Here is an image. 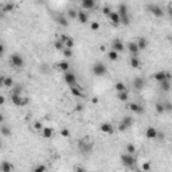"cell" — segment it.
<instances>
[{"label": "cell", "instance_id": "obj_38", "mask_svg": "<svg viewBox=\"0 0 172 172\" xmlns=\"http://www.w3.org/2000/svg\"><path fill=\"white\" fill-rule=\"evenodd\" d=\"M14 4H12V3H6V4H4V6H3V8H1V9H3V12H11L12 11V9H14Z\"/></svg>", "mask_w": 172, "mask_h": 172}, {"label": "cell", "instance_id": "obj_51", "mask_svg": "<svg viewBox=\"0 0 172 172\" xmlns=\"http://www.w3.org/2000/svg\"><path fill=\"white\" fill-rule=\"evenodd\" d=\"M4 101H6L4 97H1V98H0V105H4Z\"/></svg>", "mask_w": 172, "mask_h": 172}, {"label": "cell", "instance_id": "obj_4", "mask_svg": "<svg viewBox=\"0 0 172 172\" xmlns=\"http://www.w3.org/2000/svg\"><path fill=\"white\" fill-rule=\"evenodd\" d=\"M121 163L125 167L132 168V167H134V164H136V160H134V157L131 153H124V155H121Z\"/></svg>", "mask_w": 172, "mask_h": 172}, {"label": "cell", "instance_id": "obj_8", "mask_svg": "<svg viewBox=\"0 0 172 172\" xmlns=\"http://www.w3.org/2000/svg\"><path fill=\"white\" fill-rule=\"evenodd\" d=\"M63 79L65 82H66L69 86H73V85H77V77L74 73H70V71H67V73H65L63 75Z\"/></svg>", "mask_w": 172, "mask_h": 172}, {"label": "cell", "instance_id": "obj_39", "mask_svg": "<svg viewBox=\"0 0 172 172\" xmlns=\"http://www.w3.org/2000/svg\"><path fill=\"white\" fill-rule=\"evenodd\" d=\"M46 171H47V168L43 164H39V165H36L35 168L32 169V172H46Z\"/></svg>", "mask_w": 172, "mask_h": 172}, {"label": "cell", "instance_id": "obj_33", "mask_svg": "<svg viewBox=\"0 0 172 172\" xmlns=\"http://www.w3.org/2000/svg\"><path fill=\"white\" fill-rule=\"evenodd\" d=\"M108 58L110 59V61H118V53L117 51H114V50H110L108 53Z\"/></svg>", "mask_w": 172, "mask_h": 172}, {"label": "cell", "instance_id": "obj_41", "mask_svg": "<svg viewBox=\"0 0 172 172\" xmlns=\"http://www.w3.org/2000/svg\"><path fill=\"white\" fill-rule=\"evenodd\" d=\"M134 152H136V147H134L133 144H128V145H126V153L133 155Z\"/></svg>", "mask_w": 172, "mask_h": 172}, {"label": "cell", "instance_id": "obj_5", "mask_svg": "<svg viewBox=\"0 0 172 172\" xmlns=\"http://www.w3.org/2000/svg\"><path fill=\"white\" fill-rule=\"evenodd\" d=\"M93 73H94V75H97V77L105 75V74H106V67H105V65L101 63V62H97V63H94V66H93Z\"/></svg>", "mask_w": 172, "mask_h": 172}, {"label": "cell", "instance_id": "obj_32", "mask_svg": "<svg viewBox=\"0 0 172 172\" xmlns=\"http://www.w3.org/2000/svg\"><path fill=\"white\" fill-rule=\"evenodd\" d=\"M121 123H123L124 125H126L128 128H131V126L133 125V118H132V117H129V116H125L123 118V121H121Z\"/></svg>", "mask_w": 172, "mask_h": 172}, {"label": "cell", "instance_id": "obj_9", "mask_svg": "<svg viewBox=\"0 0 172 172\" xmlns=\"http://www.w3.org/2000/svg\"><path fill=\"white\" fill-rule=\"evenodd\" d=\"M59 41H61L62 43L65 44V47H67V49H71V50H73V47H74V39L71 38V36L61 35V36H59Z\"/></svg>", "mask_w": 172, "mask_h": 172}, {"label": "cell", "instance_id": "obj_16", "mask_svg": "<svg viewBox=\"0 0 172 172\" xmlns=\"http://www.w3.org/2000/svg\"><path fill=\"white\" fill-rule=\"evenodd\" d=\"M109 19H110V22L114 24V26H120L121 24V18H120V15L117 11H113L110 15H109Z\"/></svg>", "mask_w": 172, "mask_h": 172}, {"label": "cell", "instance_id": "obj_17", "mask_svg": "<svg viewBox=\"0 0 172 172\" xmlns=\"http://www.w3.org/2000/svg\"><path fill=\"white\" fill-rule=\"evenodd\" d=\"M137 46H139V50H145L147 47H148V41H147V38H144V36H140V38L137 39Z\"/></svg>", "mask_w": 172, "mask_h": 172}, {"label": "cell", "instance_id": "obj_31", "mask_svg": "<svg viewBox=\"0 0 172 172\" xmlns=\"http://www.w3.org/2000/svg\"><path fill=\"white\" fill-rule=\"evenodd\" d=\"M0 132H1V134H3L4 137H9L12 134L11 129H9L8 126H6V125H1V128H0Z\"/></svg>", "mask_w": 172, "mask_h": 172}, {"label": "cell", "instance_id": "obj_14", "mask_svg": "<svg viewBox=\"0 0 172 172\" xmlns=\"http://www.w3.org/2000/svg\"><path fill=\"white\" fill-rule=\"evenodd\" d=\"M133 86L137 90H141V89L145 86V79H144L143 77H136V78L133 79Z\"/></svg>", "mask_w": 172, "mask_h": 172}, {"label": "cell", "instance_id": "obj_28", "mask_svg": "<svg viewBox=\"0 0 172 172\" xmlns=\"http://www.w3.org/2000/svg\"><path fill=\"white\" fill-rule=\"evenodd\" d=\"M117 98H118L120 101H123V102L128 101V99H129V93H128V90L120 91V93H117Z\"/></svg>", "mask_w": 172, "mask_h": 172}, {"label": "cell", "instance_id": "obj_45", "mask_svg": "<svg viewBox=\"0 0 172 172\" xmlns=\"http://www.w3.org/2000/svg\"><path fill=\"white\" fill-rule=\"evenodd\" d=\"M34 129H36V131H43V125L39 121H35L34 123Z\"/></svg>", "mask_w": 172, "mask_h": 172}, {"label": "cell", "instance_id": "obj_35", "mask_svg": "<svg viewBox=\"0 0 172 172\" xmlns=\"http://www.w3.org/2000/svg\"><path fill=\"white\" fill-rule=\"evenodd\" d=\"M22 91H23L22 85H16V86H14V88H12L11 94H18V96H22Z\"/></svg>", "mask_w": 172, "mask_h": 172}, {"label": "cell", "instance_id": "obj_25", "mask_svg": "<svg viewBox=\"0 0 172 172\" xmlns=\"http://www.w3.org/2000/svg\"><path fill=\"white\" fill-rule=\"evenodd\" d=\"M160 89L163 91H169L171 90V81H168V79H165V81H163V82H160Z\"/></svg>", "mask_w": 172, "mask_h": 172}, {"label": "cell", "instance_id": "obj_27", "mask_svg": "<svg viewBox=\"0 0 172 172\" xmlns=\"http://www.w3.org/2000/svg\"><path fill=\"white\" fill-rule=\"evenodd\" d=\"M117 12H118L120 16H125V15H129L128 14V7H126V4H124V3L118 6V11H117Z\"/></svg>", "mask_w": 172, "mask_h": 172}, {"label": "cell", "instance_id": "obj_34", "mask_svg": "<svg viewBox=\"0 0 172 172\" xmlns=\"http://www.w3.org/2000/svg\"><path fill=\"white\" fill-rule=\"evenodd\" d=\"M67 15L70 19H78V11H75L74 8H69L67 9Z\"/></svg>", "mask_w": 172, "mask_h": 172}, {"label": "cell", "instance_id": "obj_11", "mask_svg": "<svg viewBox=\"0 0 172 172\" xmlns=\"http://www.w3.org/2000/svg\"><path fill=\"white\" fill-rule=\"evenodd\" d=\"M99 131L105 134H112L114 132V128H113V125L109 123H102L101 125H99Z\"/></svg>", "mask_w": 172, "mask_h": 172}, {"label": "cell", "instance_id": "obj_40", "mask_svg": "<svg viewBox=\"0 0 172 172\" xmlns=\"http://www.w3.org/2000/svg\"><path fill=\"white\" fill-rule=\"evenodd\" d=\"M62 53H63V55L66 57V58H71V57H73V50L67 49V47H65V50L62 51Z\"/></svg>", "mask_w": 172, "mask_h": 172}, {"label": "cell", "instance_id": "obj_20", "mask_svg": "<svg viewBox=\"0 0 172 172\" xmlns=\"http://www.w3.org/2000/svg\"><path fill=\"white\" fill-rule=\"evenodd\" d=\"M78 20L81 24H86L89 20V16L85 11H78Z\"/></svg>", "mask_w": 172, "mask_h": 172}, {"label": "cell", "instance_id": "obj_19", "mask_svg": "<svg viewBox=\"0 0 172 172\" xmlns=\"http://www.w3.org/2000/svg\"><path fill=\"white\" fill-rule=\"evenodd\" d=\"M1 83H3V86L4 88H14V79L11 78V77H3L1 78Z\"/></svg>", "mask_w": 172, "mask_h": 172}, {"label": "cell", "instance_id": "obj_10", "mask_svg": "<svg viewBox=\"0 0 172 172\" xmlns=\"http://www.w3.org/2000/svg\"><path fill=\"white\" fill-rule=\"evenodd\" d=\"M128 109L131 112H133V113H137V114H143L144 113V108L141 105H139L137 102H129Z\"/></svg>", "mask_w": 172, "mask_h": 172}, {"label": "cell", "instance_id": "obj_2", "mask_svg": "<svg viewBox=\"0 0 172 172\" xmlns=\"http://www.w3.org/2000/svg\"><path fill=\"white\" fill-rule=\"evenodd\" d=\"M147 8H148L149 12H151L153 16H156V18H163V16H164L163 8H161L160 6H157V4H148Z\"/></svg>", "mask_w": 172, "mask_h": 172}, {"label": "cell", "instance_id": "obj_52", "mask_svg": "<svg viewBox=\"0 0 172 172\" xmlns=\"http://www.w3.org/2000/svg\"><path fill=\"white\" fill-rule=\"evenodd\" d=\"M77 110H82V105H77Z\"/></svg>", "mask_w": 172, "mask_h": 172}, {"label": "cell", "instance_id": "obj_7", "mask_svg": "<svg viewBox=\"0 0 172 172\" xmlns=\"http://www.w3.org/2000/svg\"><path fill=\"white\" fill-rule=\"evenodd\" d=\"M93 148V141H90L89 139H82L79 141V149L82 152H90Z\"/></svg>", "mask_w": 172, "mask_h": 172}, {"label": "cell", "instance_id": "obj_46", "mask_svg": "<svg viewBox=\"0 0 172 172\" xmlns=\"http://www.w3.org/2000/svg\"><path fill=\"white\" fill-rule=\"evenodd\" d=\"M102 12H104V15H106V16H109V15H110V14H112V12H113V11H112V9H110V7H108V6H106V7H104V9H102Z\"/></svg>", "mask_w": 172, "mask_h": 172}, {"label": "cell", "instance_id": "obj_12", "mask_svg": "<svg viewBox=\"0 0 172 172\" xmlns=\"http://www.w3.org/2000/svg\"><path fill=\"white\" fill-rule=\"evenodd\" d=\"M124 49H125V46H124V43L120 39H114L112 42V50H114L117 53H121V51H124Z\"/></svg>", "mask_w": 172, "mask_h": 172}, {"label": "cell", "instance_id": "obj_29", "mask_svg": "<svg viewBox=\"0 0 172 172\" xmlns=\"http://www.w3.org/2000/svg\"><path fill=\"white\" fill-rule=\"evenodd\" d=\"M155 108H156V112H157L159 114L165 113V108H164V102H156V104H155Z\"/></svg>", "mask_w": 172, "mask_h": 172}, {"label": "cell", "instance_id": "obj_26", "mask_svg": "<svg viewBox=\"0 0 172 172\" xmlns=\"http://www.w3.org/2000/svg\"><path fill=\"white\" fill-rule=\"evenodd\" d=\"M57 67H58L59 70L61 71H63V73H67V71H69V63H67L66 61H62V62H59L58 65H57Z\"/></svg>", "mask_w": 172, "mask_h": 172}, {"label": "cell", "instance_id": "obj_3", "mask_svg": "<svg viewBox=\"0 0 172 172\" xmlns=\"http://www.w3.org/2000/svg\"><path fill=\"white\" fill-rule=\"evenodd\" d=\"M11 101L14 105L16 106H24L28 104V98L23 96H18V94H11Z\"/></svg>", "mask_w": 172, "mask_h": 172}, {"label": "cell", "instance_id": "obj_23", "mask_svg": "<svg viewBox=\"0 0 172 172\" xmlns=\"http://www.w3.org/2000/svg\"><path fill=\"white\" fill-rule=\"evenodd\" d=\"M129 65H131L133 69H140L141 67V61L137 57H132L131 61H129Z\"/></svg>", "mask_w": 172, "mask_h": 172}, {"label": "cell", "instance_id": "obj_43", "mask_svg": "<svg viewBox=\"0 0 172 172\" xmlns=\"http://www.w3.org/2000/svg\"><path fill=\"white\" fill-rule=\"evenodd\" d=\"M61 136L62 137H66V139H67V137H70V131H69L67 128H63L61 131Z\"/></svg>", "mask_w": 172, "mask_h": 172}, {"label": "cell", "instance_id": "obj_13", "mask_svg": "<svg viewBox=\"0 0 172 172\" xmlns=\"http://www.w3.org/2000/svg\"><path fill=\"white\" fill-rule=\"evenodd\" d=\"M157 136H159V133H157V129H156V128H153V126L147 128V131H145V137H147V139L153 140V139H156Z\"/></svg>", "mask_w": 172, "mask_h": 172}, {"label": "cell", "instance_id": "obj_44", "mask_svg": "<svg viewBox=\"0 0 172 172\" xmlns=\"http://www.w3.org/2000/svg\"><path fill=\"white\" fill-rule=\"evenodd\" d=\"M90 28L93 30V31H98V30H99V23H98V22H91Z\"/></svg>", "mask_w": 172, "mask_h": 172}, {"label": "cell", "instance_id": "obj_24", "mask_svg": "<svg viewBox=\"0 0 172 172\" xmlns=\"http://www.w3.org/2000/svg\"><path fill=\"white\" fill-rule=\"evenodd\" d=\"M54 133V129L50 128V126H46V128H43V131H42V136L44 137V139H50V137L53 136Z\"/></svg>", "mask_w": 172, "mask_h": 172}, {"label": "cell", "instance_id": "obj_21", "mask_svg": "<svg viewBox=\"0 0 172 172\" xmlns=\"http://www.w3.org/2000/svg\"><path fill=\"white\" fill-rule=\"evenodd\" d=\"M81 7L83 9H91V8L96 7V3H94L93 0H83V1L81 3Z\"/></svg>", "mask_w": 172, "mask_h": 172}, {"label": "cell", "instance_id": "obj_30", "mask_svg": "<svg viewBox=\"0 0 172 172\" xmlns=\"http://www.w3.org/2000/svg\"><path fill=\"white\" fill-rule=\"evenodd\" d=\"M12 171V164L8 161H3L1 163V172H11Z\"/></svg>", "mask_w": 172, "mask_h": 172}, {"label": "cell", "instance_id": "obj_49", "mask_svg": "<svg viewBox=\"0 0 172 172\" xmlns=\"http://www.w3.org/2000/svg\"><path fill=\"white\" fill-rule=\"evenodd\" d=\"M74 172H86V169L83 168V167H75V168H74Z\"/></svg>", "mask_w": 172, "mask_h": 172}, {"label": "cell", "instance_id": "obj_47", "mask_svg": "<svg viewBox=\"0 0 172 172\" xmlns=\"http://www.w3.org/2000/svg\"><path fill=\"white\" fill-rule=\"evenodd\" d=\"M164 108H165V112H172V104L171 102H164Z\"/></svg>", "mask_w": 172, "mask_h": 172}, {"label": "cell", "instance_id": "obj_6", "mask_svg": "<svg viewBox=\"0 0 172 172\" xmlns=\"http://www.w3.org/2000/svg\"><path fill=\"white\" fill-rule=\"evenodd\" d=\"M153 78L156 79V81L160 83V82L165 81V79H168V81H171L172 75L171 73H168V71H157V73H155L153 74Z\"/></svg>", "mask_w": 172, "mask_h": 172}, {"label": "cell", "instance_id": "obj_18", "mask_svg": "<svg viewBox=\"0 0 172 172\" xmlns=\"http://www.w3.org/2000/svg\"><path fill=\"white\" fill-rule=\"evenodd\" d=\"M70 91L74 97H83V93H82L81 88H79L78 85H73V86H70Z\"/></svg>", "mask_w": 172, "mask_h": 172}, {"label": "cell", "instance_id": "obj_36", "mask_svg": "<svg viewBox=\"0 0 172 172\" xmlns=\"http://www.w3.org/2000/svg\"><path fill=\"white\" fill-rule=\"evenodd\" d=\"M114 88H116L117 93H120V91H125V90H126L125 83H123V82H117V83L114 85Z\"/></svg>", "mask_w": 172, "mask_h": 172}, {"label": "cell", "instance_id": "obj_48", "mask_svg": "<svg viewBox=\"0 0 172 172\" xmlns=\"http://www.w3.org/2000/svg\"><path fill=\"white\" fill-rule=\"evenodd\" d=\"M126 129H129V128H128V126H126V125H124L123 123H121V124H120V125H118V131H120V132H125Z\"/></svg>", "mask_w": 172, "mask_h": 172}, {"label": "cell", "instance_id": "obj_50", "mask_svg": "<svg viewBox=\"0 0 172 172\" xmlns=\"http://www.w3.org/2000/svg\"><path fill=\"white\" fill-rule=\"evenodd\" d=\"M168 14H169V16L172 18V3L168 4Z\"/></svg>", "mask_w": 172, "mask_h": 172}, {"label": "cell", "instance_id": "obj_37", "mask_svg": "<svg viewBox=\"0 0 172 172\" xmlns=\"http://www.w3.org/2000/svg\"><path fill=\"white\" fill-rule=\"evenodd\" d=\"M54 47H55V50H58V51H63V50H65V44L62 43L61 41L54 42Z\"/></svg>", "mask_w": 172, "mask_h": 172}, {"label": "cell", "instance_id": "obj_15", "mask_svg": "<svg viewBox=\"0 0 172 172\" xmlns=\"http://www.w3.org/2000/svg\"><path fill=\"white\" fill-rule=\"evenodd\" d=\"M128 51L129 54H132V57H137V54H139V46H137L136 42H129L128 43Z\"/></svg>", "mask_w": 172, "mask_h": 172}, {"label": "cell", "instance_id": "obj_1", "mask_svg": "<svg viewBox=\"0 0 172 172\" xmlns=\"http://www.w3.org/2000/svg\"><path fill=\"white\" fill-rule=\"evenodd\" d=\"M9 63H11L15 69H22V67L24 66V59H23V57L19 55V54H12V55L9 57Z\"/></svg>", "mask_w": 172, "mask_h": 172}, {"label": "cell", "instance_id": "obj_53", "mask_svg": "<svg viewBox=\"0 0 172 172\" xmlns=\"http://www.w3.org/2000/svg\"><path fill=\"white\" fill-rule=\"evenodd\" d=\"M171 44H172V38H171Z\"/></svg>", "mask_w": 172, "mask_h": 172}, {"label": "cell", "instance_id": "obj_42", "mask_svg": "<svg viewBox=\"0 0 172 172\" xmlns=\"http://www.w3.org/2000/svg\"><path fill=\"white\" fill-rule=\"evenodd\" d=\"M143 171L144 172H151V161H145L143 164Z\"/></svg>", "mask_w": 172, "mask_h": 172}, {"label": "cell", "instance_id": "obj_22", "mask_svg": "<svg viewBox=\"0 0 172 172\" xmlns=\"http://www.w3.org/2000/svg\"><path fill=\"white\" fill-rule=\"evenodd\" d=\"M55 20L58 22V24H59V26H62V27H67V26H69V22H67V19L65 18L63 15H57Z\"/></svg>", "mask_w": 172, "mask_h": 172}]
</instances>
